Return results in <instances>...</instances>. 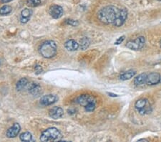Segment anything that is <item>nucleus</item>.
Masks as SVG:
<instances>
[{
  "label": "nucleus",
  "instance_id": "a878e982",
  "mask_svg": "<svg viewBox=\"0 0 161 142\" xmlns=\"http://www.w3.org/2000/svg\"><path fill=\"white\" fill-rule=\"evenodd\" d=\"M35 69V72L37 74H39V73H41L42 72V68L41 66H39V65H36Z\"/></svg>",
  "mask_w": 161,
  "mask_h": 142
},
{
  "label": "nucleus",
  "instance_id": "6e6552de",
  "mask_svg": "<svg viewBox=\"0 0 161 142\" xmlns=\"http://www.w3.org/2000/svg\"><path fill=\"white\" fill-rule=\"evenodd\" d=\"M161 83V75L158 73H151L147 75L146 84L148 85H154Z\"/></svg>",
  "mask_w": 161,
  "mask_h": 142
},
{
  "label": "nucleus",
  "instance_id": "5701e85b",
  "mask_svg": "<svg viewBox=\"0 0 161 142\" xmlns=\"http://www.w3.org/2000/svg\"><path fill=\"white\" fill-rule=\"evenodd\" d=\"M85 110L87 111H88V112H92L96 108V103H89L88 105L86 106L85 107Z\"/></svg>",
  "mask_w": 161,
  "mask_h": 142
},
{
  "label": "nucleus",
  "instance_id": "c85d7f7f",
  "mask_svg": "<svg viewBox=\"0 0 161 142\" xmlns=\"http://www.w3.org/2000/svg\"><path fill=\"white\" fill-rule=\"evenodd\" d=\"M148 141V140L147 139H139L137 141Z\"/></svg>",
  "mask_w": 161,
  "mask_h": 142
},
{
  "label": "nucleus",
  "instance_id": "bb28decb",
  "mask_svg": "<svg viewBox=\"0 0 161 142\" xmlns=\"http://www.w3.org/2000/svg\"><path fill=\"white\" fill-rule=\"evenodd\" d=\"M107 94L109 95V96H111V97H117V95L114 94V93H107Z\"/></svg>",
  "mask_w": 161,
  "mask_h": 142
},
{
  "label": "nucleus",
  "instance_id": "412c9836",
  "mask_svg": "<svg viewBox=\"0 0 161 142\" xmlns=\"http://www.w3.org/2000/svg\"><path fill=\"white\" fill-rule=\"evenodd\" d=\"M12 10V7L10 6H9V5H4V6L1 7V8H0V14L2 16L7 15V14L11 13Z\"/></svg>",
  "mask_w": 161,
  "mask_h": 142
},
{
  "label": "nucleus",
  "instance_id": "b1692460",
  "mask_svg": "<svg viewBox=\"0 0 161 142\" xmlns=\"http://www.w3.org/2000/svg\"><path fill=\"white\" fill-rule=\"evenodd\" d=\"M65 22L67 23V25H71V26H78V25H79L78 22V21H75V20H73V19H67V20L65 21Z\"/></svg>",
  "mask_w": 161,
  "mask_h": 142
},
{
  "label": "nucleus",
  "instance_id": "6ab92c4d",
  "mask_svg": "<svg viewBox=\"0 0 161 142\" xmlns=\"http://www.w3.org/2000/svg\"><path fill=\"white\" fill-rule=\"evenodd\" d=\"M89 45H90L89 39L87 38V37H83V38H82L80 40V45H80V48H81L82 50H85L87 49V48H88Z\"/></svg>",
  "mask_w": 161,
  "mask_h": 142
},
{
  "label": "nucleus",
  "instance_id": "4468645a",
  "mask_svg": "<svg viewBox=\"0 0 161 142\" xmlns=\"http://www.w3.org/2000/svg\"><path fill=\"white\" fill-rule=\"evenodd\" d=\"M32 14V10L28 8H25L21 12L20 14V22L22 24H25L30 20Z\"/></svg>",
  "mask_w": 161,
  "mask_h": 142
},
{
  "label": "nucleus",
  "instance_id": "20e7f679",
  "mask_svg": "<svg viewBox=\"0 0 161 142\" xmlns=\"http://www.w3.org/2000/svg\"><path fill=\"white\" fill-rule=\"evenodd\" d=\"M135 108L139 114L144 116V115L150 114L152 112V107L146 98H141L135 102Z\"/></svg>",
  "mask_w": 161,
  "mask_h": 142
},
{
  "label": "nucleus",
  "instance_id": "393cba45",
  "mask_svg": "<svg viewBox=\"0 0 161 142\" xmlns=\"http://www.w3.org/2000/svg\"><path fill=\"white\" fill-rule=\"evenodd\" d=\"M125 38V36H122V37H119V38H118L117 39V41H116V42H114V44H115V45H120V44H121V43L123 42V41H124Z\"/></svg>",
  "mask_w": 161,
  "mask_h": 142
},
{
  "label": "nucleus",
  "instance_id": "0eeeda50",
  "mask_svg": "<svg viewBox=\"0 0 161 142\" xmlns=\"http://www.w3.org/2000/svg\"><path fill=\"white\" fill-rule=\"evenodd\" d=\"M127 17H128V11L125 8H120L119 14H118L117 17L116 18L115 21L114 22L113 25L117 28L121 27L125 23Z\"/></svg>",
  "mask_w": 161,
  "mask_h": 142
},
{
  "label": "nucleus",
  "instance_id": "f257e3e1",
  "mask_svg": "<svg viewBox=\"0 0 161 142\" xmlns=\"http://www.w3.org/2000/svg\"><path fill=\"white\" fill-rule=\"evenodd\" d=\"M120 9L114 6L103 7L97 12L98 19L105 25L113 24L119 14Z\"/></svg>",
  "mask_w": 161,
  "mask_h": 142
},
{
  "label": "nucleus",
  "instance_id": "c756f323",
  "mask_svg": "<svg viewBox=\"0 0 161 142\" xmlns=\"http://www.w3.org/2000/svg\"><path fill=\"white\" fill-rule=\"evenodd\" d=\"M160 47H161V40H160Z\"/></svg>",
  "mask_w": 161,
  "mask_h": 142
},
{
  "label": "nucleus",
  "instance_id": "ddd939ff",
  "mask_svg": "<svg viewBox=\"0 0 161 142\" xmlns=\"http://www.w3.org/2000/svg\"><path fill=\"white\" fill-rule=\"evenodd\" d=\"M64 111L62 108L60 107H54L51 109L49 111V115L51 118H54V119H58L60 118L63 116Z\"/></svg>",
  "mask_w": 161,
  "mask_h": 142
},
{
  "label": "nucleus",
  "instance_id": "7ed1b4c3",
  "mask_svg": "<svg viewBox=\"0 0 161 142\" xmlns=\"http://www.w3.org/2000/svg\"><path fill=\"white\" fill-rule=\"evenodd\" d=\"M61 138L62 135L60 131L55 127H51L42 133L40 140L42 141H59Z\"/></svg>",
  "mask_w": 161,
  "mask_h": 142
},
{
  "label": "nucleus",
  "instance_id": "cd10ccee",
  "mask_svg": "<svg viewBox=\"0 0 161 142\" xmlns=\"http://www.w3.org/2000/svg\"><path fill=\"white\" fill-rule=\"evenodd\" d=\"M11 1H12V0H0V1H1V3H8L10 2Z\"/></svg>",
  "mask_w": 161,
  "mask_h": 142
},
{
  "label": "nucleus",
  "instance_id": "39448f33",
  "mask_svg": "<svg viewBox=\"0 0 161 142\" xmlns=\"http://www.w3.org/2000/svg\"><path fill=\"white\" fill-rule=\"evenodd\" d=\"M145 43V39L143 36H140L134 40L129 41L126 44V47L132 50H139L144 47Z\"/></svg>",
  "mask_w": 161,
  "mask_h": 142
},
{
  "label": "nucleus",
  "instance_id": "9d476101",
  "mask_svg": "<svg viewBox=\"0 0 161 142\" xmlns=\"http://www.w3.org/2000/svg\"><path fill=\"white\" fill-rule=\"evenodd\" d=\"M57 99L58 98L55 95H47V96H42L40 98V104L42 106H50L52 104L55 103Z\"/></svg>",
  "mask_w": 161,
  "mask_h": 142
},
{
  "label": "nucleus",
  "instance_id": "4be33fe9",
  "mask_svg": "<svg viewBox=\"0 0 161 142\" xmlns=\"http://www.w3.org/2000/svg\"><path fill=\"white\" fill-rule=\"evenodd\" d=\"M41 3H42L41 0H27V4L30 7H38L41 4Z\"/></svg>",
  "mask_w": 161,
  "mask_h": 142
},
{
  "label": "nucleus",
  "instance_id": "1a4fd4ad",
  "mask_svg": "<svg viewBox=\"0 0 161 142\" xmlns=\"http://www.w3.org/2000/svg\"><path fill=\"white\" fill-rule=\"evenodd\" d=\"M49 14L54 19H59L63 14V9L59 5H53L49 8Z\"/></svg>",
  "mask_w": 161,
  "mask_h": 142
},
{
  "label": "nucleus",
  "instance_id": "f8f14e48",
  "mask_svg": "<svg viewBox=\"0 0 161 142\" xmlns=\"http://www.w3.org/2000/svg\"><path fill=\"white\" fill-rule=\"evenodd\" d=\"M28 91L32 96H37L42 92V88L38 83H32L28 84Z\"/></svg>",
  "mask_w": 161,
  "mask_h": 142
},
{
  "label": "nucleus",
  "instance_id": "aec40b11",
  "mask_svg": "<svg viewBox=\"0 0 161 142\" xmlns=\"http://www.w3.org/2000/svg\"><path fill=\"white\" fill-rule=\"evenodd\" d=\"M19 139L22 141H32V136L30 132H24L22 133L20 136H19Z\"/></svg>",
  "mask_w": 161,
  "mask_h": 142
},
{
  "label": "nucleus",
  "instance_id": "f03ea898",
  "mask_svg": "<svg viewBox=\"0 0 161 142\" xmlns=\"http://www.w3.org/2000/svg\"><path fill=\"white\" fill-rule=\"evenodd\" d=\"M39 53L42 55V57L45 58H52L55 57L57 53L56 42L52 40L44 42L39 48Z\"/></svg>",
  "mask_w": 161,
  "mask_h": 142
},
{
  "label": "nucleus",
  "instance_id": "423d86ee",
  "mask_svg": "<svg viewBox=\"0 0 161 142\" xmlns=\"http://www.w3.org/2000/svg\"><path fill=\"white\" fill-rule=\"evenodd\" d=\"M75 103L85 107L90 103H96V99L94 96H90V95L83 94L77 97L75 100Z\"/></svg>",
  "mask_w": 161,
  "mask_h": 142
},
{
  "label": "nucleus",
  "instance_id": "9b49d317",
  "mask_svg": "<svg viewBox=\"0 0 161 142\" xmlns=\"http://www.w3.org/2000/svg\"><path fill=\"white\" fill-rule=\"evenodd\" d=\"M20 130H21L20 125H19V123H14L12 127H10V128L7 131L6 136L8 138L16 137V136L19 134Z\"/></svg>",
  "mask_w": 161,
  "mask_h": 142
},
{
  "label": "nucleus",
  "instance_id": "dca6fc26",
  "mask_svg": "<svg viewBox=\"0 0 161 142\" xmlns=\"http://www.w3.org/2000/svg\"><path fill=\"white\" fill-rule=\"evenodd\" d=\"M147 75L148 74L143 73L136 76L135 79H134V84L136 86H141L144 85V84H146Z\"/></svg>",
  "mask_w": 161,
  "mask_h": 142
},
{
  "label": "nucleus",
  "instance_id": "2eb2a0df",
  "mask_svg": "<svg viewBox=\"0 0 161 142\" xmlns=\"http://www.w3.org/2000/svg\"><path fill=\"white\" fill-rule=\"evenodd\" d=\"M64 47L69 51H75V50H78L80 45L74 39H69L64 43Z\"/></svg>",
  "mask_w": 161,
  "mask_h": 142
},
{
  "label": "nucleus",
  "instance_id": "7c9ffc66",
  "mask_svg": "<svg viewBox=\"0 0 161 142\" xmlns=\"http://www.w3.org/2000/svg\"><path fill=\"white\" fill-rule=\"evenodd\" d=\"M158 1H161V0H158Z\"/></svg>",
  "mask_w": 161,
  "mask_h": 142
},
{
  "label": "nucleus",
  "instance_id": "a211bd4d",
  "mask_svg": "<svg viewBox=\"0 0 161 142\" xmlns=\"http://www.w3.org/2000/svg\"><path fill=\"white\" fill-rule=\"evenodd\" d=\"M28 85V80L27 78H21L19 81L17 82V85H16V89L18 91H20L21 90H23Z\"/></svg>",
  "mask_w": 161,
  "mask_h": 142
},
{
  "label": "nucleus",
  "instance_id": "f3484780",
  "mask_svg": "<svg viewBox=\"0 0 161 142\" xmlns=\"http://www.w3.org/2000/svg\"><path fill=\"white\" fill-rule=\"evenodd\" d=\"M136 74V71L134 70H129V71L125 72L123 74L120 75V79L121 80H130L132 78H133Z\"/></svg>",
  "mask_w": 161,
  "mask_h": 142
}]
</instances>
